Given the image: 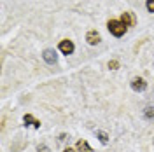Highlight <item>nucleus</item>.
Listing matches in <instances>:
<instances>
[{
  "label": "nucleus",
  "instance_id": "1",
  "mask_svg": "<svg viewBox=\"0 0 154 152\" xmlns=\"http://www.w3.org/2000/svg\"><path fill=\"white\" fill-rule=\"evenodd\" d=\"M107 26H109V32L114 37H121V35H125V32H126V26L121 23V19H110Z\"/></svg>",
  "mask_w": 154,
  "mask_h": 152
},
{
  "label": "nucleus",
  "instance_id": "2",
  "mask_svg": "<svg viewBox=\"0 0 154 152\" xmlns=\"http://www.w3.org/2000/svg\"><path fill=\"white\" fill-rule=\"evenodd\" d=\"M58 49H60L63 54H72V53H74V42H72V40H61L60 46H58Z\"/></svg>",
  "mask_w": 154,
  "mask_h": 152
},
{
  "label": "nucleus",
  "instance_id": "3",
  "mask_svg": "<svg viewBox=\"0 0 154 152\" xmlns=\"http://www.w3.org/2000/svg\"><path fill=\"white\" fill-rule=\"evenodd\" d=\"M121 23L125 25L126 28H128V26H135L137 19H135L133 12H123V16H121Z\"/></svg>",
  "mask_w": 154,
  "mask_h": 152
},
{
  "label": "nucleus",
  "instance_id": "4",
  "mask_svg": "<svg viewBox=\"0 0 154 152\" xmlns=\"http://www.w3.org/2000/svg\"><path fill=\"white\" fill-rule=\"evenodd\" d=\"M131 87H133L135 91H144L145 87H147V82H145L144 79H140V77H135L133 81H131Z\"/></svg>",
  "mask_w": 154,
  "mask_h": 152
},
{
  "label": "nucleus",
  "instance_id": "5",
  "mask_svg": "<svg viewBox=\"0 0 154 152\" xmlns=\"http://www.w3.org/2000/svg\"><path fill=\"white\" fill-rule=\"evenodd\" d=\"M86 40H88V44H91V46H96L98 42H100V35L96 33L95 30H89L86 33Z\"/></svg>",
  "mask_w": 154,
  "mask_h": 152
},
{
  "label": "nucleus",
  "instance_id": "6",
  "mask_svg": "<svg viewBox=\"0 0 154 152\" xmlns=\"http://www.w3.org/2000/svg\"><path fill=\"white\" fill-rule=\"evenodd\" d=\"M44 59H46L48 63H51V65L56 63V54H54V51H53V49H46V51H44Z\"/></svg>",
  "mask_w": 154,
  "mask_h": 152
},
{
  "label": "nucleus",
  "instance_id": "7",
  "mask_svg": "<svg viewBox=\"0 0 154 152\" xmlns=\"http://www.w3.org/2000/svg\"><path fill=\"white\" fill-rule=\"evenodd\" d=\"M75 147H77V152H93V150H91V147L88 145L86 140H79Z\"/></svg>",
  "mask_w": 154,
  "mask_h": 152
},
{
  "label": "nucleus",
  "instance_id": "8",
  "mask_svg": "<svg viewBox=\"0 0 154 152\" xmlns=\"http://www.w3.org/2000/svg\"><path fill=\"white\" fill-rule=\"evenodd\" d=\"M23 121H25V123H30V124H33L35 128H38V126H40V123H38V121H35V119H33V117H32L30 114H26V115H25V117H23Z\"/></svg>",
  "mask_w": 154,
  "mask_h": 152
},
{
  "label": "nucleus",
  "instance_id": "9",
  "mask_svg": "<svg viewBox=\"0 0 154 152\" xmlns=\"http://www.w3.org/2000/svg\"><path fill=\"white\" fill-rule=\"evenodd\" d=\"M147 11L154 12V0H147Z\"/></svg>",
  "mask_w": 154,
  "mask_h": 152
},
{
  "label": "nucleus",
  "instance_id": "10",
  "mask_svg": "<svg viewBox=\"0 0 154 152\" xmlns=\"http://www.w3.org/2000/svg\"><path fill=\"white\" fill-rule=\"evenodd\" d=\"M145 115H147V117H154V108H151V107L145 108Z\"/></svg>",
  "mask_w": 154,
  "mask_h": 152
},
{
  "label": "nucleus",
  "instance_id": "11",
  "mask_svg": "<svg viewBox=\"0 0 154 152\" xmlns=\"http://www.w3.org/2000/svg\"><path fill=\"white\" fill-rule=\"evenodd\" d=\"M98 136H100V140H102L103 143H107V135L103 133V131H100V133H98Z\"/></svg>",
  "mask_w": 154,
  "mask_h": 152
},
{
  "label": "nucleus",
  "instance_id": "12",
  "mask_svg": "<svg viewBox=\"0 0 154 152\" xmlns=\"http://www.w3.org/2000/svg\"><path fill=\"white\" fill-rule=\"evenodd\" d=\"M117 65H119V63H117V61H109V68H117Z\"/></svg>",
  "mask_w": 154,
  "mask_h": 152
},
{
  "label": "nucleus",
  "instance_id": "13",
  "mask_svg": "<svg viewBox=\"0 0 154 152\" xmlns=\"http://www.w3.org/2000/svg\"><path fill=\"white\" fill-rule=\"evenodd\" d=\"M63 152H75V150H72V149H65Z\"/></svg>",
  "mask_w": 154,
  "mask_h": 152
}]
</instances>
